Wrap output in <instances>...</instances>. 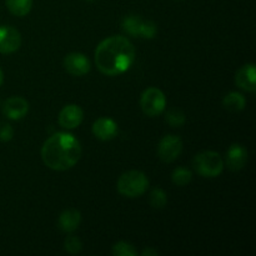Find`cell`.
Returning a JSON list of instances; mask_svg holds the SVG:
<instances>
[{"label":"cell","instance_id":"obj_1","mask_svg":"<svg viewBox=\"0 0 256 256\" xmlns=\"http://www.w3.org/2000/svg\"><path fill=\"white\" fill-rule=\"evenodd\" d=\"M134 45L122 35L106 38L95 49V64L108 76L124 74L135 62Z\"/></svg>","mask_w":256,"mask_h":256},{"label":"cell","instance_id":"obj_2","mask_svg":"<svg viewBox=\"0 0 256 256\" xmlns=\"http://www.w3.org/2000/svg\"><path fill=\"white\" fill-rule=\"evenodd\" d=\"M82 145L74 135L69 132H56L52 135L42 148V159L49 169L55 172L69 170L79 162Z\"/></svg>","mask_w":256,"mask_h":256},{"label":"cell","instance_id":"obj_3","mask_svg":"<svg viewBox=\"0 0 256 256\" xmlns=\"http://www.w3.org/2000/svg\"><path fill=\"white\" fill-rule=\"evenodd\" d=\"M118 192L125 198L135 199L144 194L149 188V179L139 170H130L120 175L118 180Z\"/></svg>","mask_w":256,"mask_h":256},{"label":"cell","instance_id":"obj_4","mask_svg":"<svg viewBox=\"0 0 256 256\" xmlns=\"http://www.w3.org/2000/svg\"><path fill=\"white\" fill-rule=\"evenodd\" d=\"M194 169L204 178H216L224 170V160L216 152H202L192 160Z\"/></svg>","mask_w":256,"mask_h":256},{"label":"cell","instance_id":"obj_5","mask_svg":"<svg viewBox=\"0 0 256 256\" xmlns=\"http://www.w3.org/2000/svg\"><path fill=\"white\" fill-rule=\"evenodd\" d=\"M140 106L142 112L150 118L158 116L166 108V96L158 88H148L144 90L140 98Z\"/></svg>","mask_w":256,"mask_h":256},{"label":"cell","instance_id":"obj_6","mask_svg":"<svg viewBox=\"0 0 256 256\" xmlns=\"http://www.w3.org/2000/svg\"><path fill=\"white\" fill-rule=\"evenodd\" d=\"M182 152V140L176 135H165L159 142L158 154L164 162H172Z\"/></svg>","mask_w":256,"mask_h":256},{"label":"cell","instance_id":"obj_7","mask_svg":"<svg viewBox=\"0 0 256 256\" xmlns=\"http://www.w3.org/2000/svg\"><path fill=\"white\" fill-rule=\"evenodd\" d=\"M22 35L15 28L9 25L0 26V52L2 54H12L20 48Z\"/></svg>","mask_w":256,"mask_h":256},{"label":"cell","instance_id":"obj_8","mask_svg":"<svg viewBox=\"0 0 256 256\" xmlns=\"http://www.w3.org/2000/svg\"><path fill=\"white\" fill-rule=\"evenodd\" d=\"M64 68L74 76H82L92 69L90 60L82 52H70L64 58Z\"/></svg>","mask_w":256,"mask_h":256},{"label":"cell","instance_id":"obj_9","mask_svg":"<svg viewBox=\"0 0 256 256\" xmlns=\"http://www.w3.org/2000/svg\"><path fill=\"white\" fill-rule=\"evenodd\" d=\"M2 114L10 120H20L29 112V102L22 96H12L2 104Z\"/></svg>","mask_w":256,"mask_h":256},{"label":"cell","instance_id":"obj_10","mask_svg":"<svg viewBox=\"0 0 256 256\" xmlns=\"http://www.w3.org/2000/svg\"><path fill=\"white\" fill-rule=\"evenodd\" d=\"M84 112L79 105L69 104L62 109L59 114V124L64 129H75L82 124Z\"/></svg>","mask_w":256,"mask_h":256},{"label":"cell","instance_id":"obj_11","mask_svg":"<svg viewBox=\"0 0 256 256\" xmlns=\"http://www.w3.org/2000/svg\"><path fill=\"white\" fill-rule=\"evenodd\" d=\"M235 82L240 89L248 92H256V68L252 64H246L238 70L235 75Z\"/></svg>","mask_w":256,"mask_h":256},{"label":"cell","instance_id":"obj_12","mask_svg":"<svg viewBox=\"0 0 256 256\" xmlns=\"http://www.w3.org/2000/svg\"><path fill=\"white\" fill-rule=\"evenodd\" d=\"M92 134L102 142H109L118 135V124L110 118H99L92 124Z\"/></svg>","mask_w":256,"mask_h":256},{"label":"cell","instance_id":"obj_13","mask_svg":"<svg viewBox=\"0 0 256 256\" xmlns=\"http://www.w3.org/2000/svg\"><path fill=\"white\" fill-rule=\"evenodd\" d=\"M248 162V150L240 144H232L226 152V165L232 172H239Z\"/></svg>","mask_w":256,"mask_h":256},{"label":"cell","instance_id":"obj_14","mask_svg":"<svg viewBox=\"0 0 256 256\" xmlns=\"http://www.w3.org/2000/svg\"><path fill=\"white\" fill-rule=\"evenodd\" d=\"M80 222H82V214L76 209H66L60 214L58 225L60 230L68 234H72L79 228Z\"/></svg>","mask_w":256,"mask_h":256},{"label":"cell","instance_id":"obj_15","mask_svg":"<svg viewBox=\"0 0 256 256\" xmlns=\"http://www.w3.org/2000/svg\"><path fill=\"white\" fill-rule=\"evenodd\" d=\"M245 105H246V100L242 92H232L222 99V106L232 112H242L245 109Z\"/></svg>","mask_w":256,"mask_h":256},{"label":"cell","instance_id":"obj_16","mask_svg":"<svg viewBox=\"0 0 256 256\" xmlns=\"http://www.w3.org/2000/svg\"><path fill=\"white\" fill-rule=\"evenodd\" d=\"M6 8L15 16H25L32 8V0H5Z\"/></svg>","mask_w":256,"mask_h":256},{"label":"cell","instance_id":"obj_17","mask_svg":"<svg viewBox=\"0 0 256 256\" xmlns=\"http://www.w3.org/2000/svg\"><path fill=\"white\" fill-rule=\"evenodd\" d=\"M142 19L138 15H128V16L124 18L122 20V30L125 32H128L129 35L135 38H139L140 35V28H142Z\"/></svg>","mask_w":256,"mask_h":256},{"label":"cell","instance_id":"obj_18","mask_svg":"<svg viewBox=\"0 0 256 256\" xmlns=\"http://www.w3.org/2000/svg\"><path fill=\"white\" fill-rule=\"evenodd\" d=\"M192 179V172H190L188 168L179 166L176 169H174L172 174V180L175 185L178 186H185V185L189 184Z\"/></svg>","mask_w":256,"mask_h":256},{"label":"cell","instance_id":"obj_19","mask_svg":"<svg viewBox=\"0 0 256 256\" xmlns=\"http://www.w3.org/2000/svg\"><path fill=\"white\" fill-rule=\"evenodd\" d=\"M165 122L172 128H180L185 124L186 118L185 114L180 109H170L166 112L165 115Z\"/></svg>","mask_w":256,"mask_h":256},{"label":"cell","instance_id":"obj_20","mask_svg":"<svg viewBox=\"0 0 256 256\" xmlns=\"http://www.w3.org/2000/svg\"><path fill=\"white\" fill-rule=\"evenodd\" d=\"M112 255L115 256H136L138 252L134 245L128 242H119L112 246Z\"/></svg>","mask_w":256,"mask_h":256},{"label":"cell","instance_id":"obj_21","mask_svg":"<svg viewBox=\"0 0 256 256\" xmlns=\"http://www.w3.org/2000/svg\"><path fill=\"white\" fill-rule=\"evenodd\" d=\"M168 202V195L160 188H155L152 192H150V204L155 209H162Z\"/></svg>","mask_w":256,"mask_h":256},{"label":"cell","instance_id":"obj_22","mask_svg":"<svg viewBox=\"0 0 256 256\" xmlns=\"http://www.w3.org/2000/svg\"><path fill=\"white\" fill-rule=\"evenodd\" d=\"M64 248L69 254H79L82 249V244L79 238L74 236V235H69L65 239Z\"/></svg>","mask_w":256,"mask_h":256},{"label":"cell","instance_id":"obj_23","mask_svg":"<svg viewBox=\"0 0 256 256\" xmlns=\"http://www.w3.org/2000/svg\"><path fill=\"white\" fill-rule=\"evenodd\" d=\"M156 32H158V28L154 22H152V20H142V28H140L139 38H144V39H152Z\"/></svg>","mask_w":256,"mask_h":256},{"label":"cell","instance_id":"obj_24","mask_svg":"<svg viewBox=\"0 0 256 256\" xmlns=\"http://www.w3.org/2000/svg\"><path fill=\"white\" fill-rule=\"evenodd\" d=\"M12 136H14V129L12 128V125L5 122H0V142H10Z\"/></svg>","mask_w":256,"mask_h":256},{"label":"cell","instance_id":"obj_25","mask_svg":"<svg viewBox=\"0 0 256 256\" xmlns=\"http://www.w3.org/2000/svg\"><path fill=\"white\" fill-rule=\"evenodd\" d=\"M159 252H156L155 249H152V248H148V249H144L142 250V256H156Z\"/></svg>","mask_w":256,"mask_h":256},{"label":"cell","instance_id":"obj_26","mask_svg":"<svg viewBox=\"0 0 256 256\" xmlns=\"http://www.w3.org/2000/svg\"><path fill=\"white\" fill-rule=\"evenodd\" d=\"M2 82H4V72H2V68H0V86H2Z\"/></svg>","mask_w":256,"mask_h":256},{"label":"cell","instance_id":"obj_27","mask_svg":"<svg viewBox=\"0 0 256 256\" xmlns=\"http://www.w3.org/2000/svg\"><path fill=\"white\" fill-rule=\"evenodd\" d=\"M86 2H94V0H86Z\"/></svg>","mask_w":256,"mask_h":256}]
</instances>
